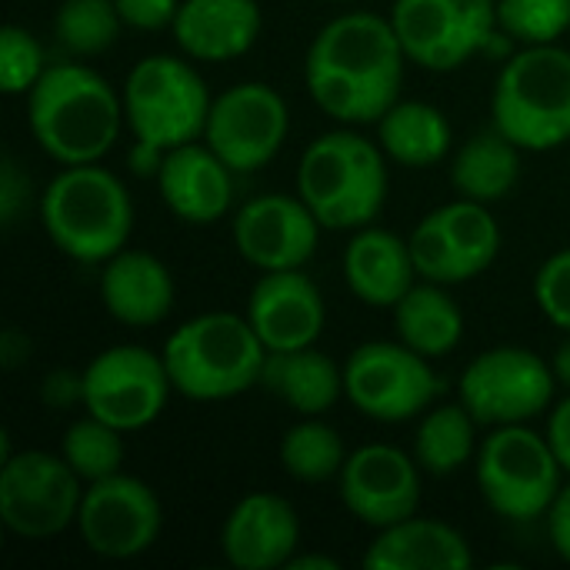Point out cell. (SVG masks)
<instances>
[{"label": "cell", "instance_id": "cell-34", "mask_svg": "<svg viewBox=\"0 0 570 570\" xmlns=\"http://www.w3.org/2000/svg\"><path fill=\"white\" fill-rule=\"evenodd\" d=\"M570 27V0H498V30L524 47L558 43Z\"/></svg>", "mask_w": 570, "mask_h": 570}, {"label": "cell", "instance_id": "cell-41", "mask_svg": "<svg viewBox=\"0 0 570 570\" xmlns=\"http://www.w3.org/2000/svg\"><path fill=\"white\" fill-rule=\"evenodd\" d=\"M548 441H551V448H554V454H558V461H561V468H564V474H570V391L564 401H558L554 407H551V414H548Z\"/></svg>", "mask_w": 570, "mask_h": 570}, {"label": "cell", "instance_id": "cell-21", "mask_svg": "<svg viewBox=\"0 0 570 570\" xmlns=\"http://www.w3.org/2000/svg\"><path fill=\"white\" fill-rule=\"evenodd\" d=\"M100 304L124 327H157L174 311V277L170 267L147 254L124 247L107 264H100Z\"/></svg>", "mask_w": 570, "mask_h": 570}, {"label": "cell", "instance_id": "cell-28", "mask_svg": "<svg viewBox=\"0 0 570 570\" xmlns=\"http://www.w3.org/2000/svg\"><path fill=\"white\" fill-rule=\"evenodd\" d=\"M521 177V147L498 127L464 140L451 160V184L461 197L478 204L504 200Z\"/></svg>", "mask_w": 570, "mask_h": 570}, {"label": "cell", "instance_id": "cell-33", "mask_svg": "<svg viewBox=\"0 0 570 570\" xmlns=\"http://www.w3.org/2000/svg\"><path fill=\"white\" fill-rule=\"evenodd\" d=\"M124 20L114 0H63L53 17L57 40L73 57H97L114 47Z\"/></svg>", "mask_w": 570, "mask_h": 570}, {"label": "cell", "instance_id": "cell-39", "mask_svg": "<svg viewBox=\"0 0 570 570\" xmlns=\"http://www.w3.org/2000/svg\"><path fill=\"white\" fill-rule=\"evenodd\" d=\"M40 401L53 411H70L83 404V371H53L40 384Z\"/></svg>", "mask_w": 570, "mask_h": 570}, {"label": "cell", "instance_id": "cell-36", "mask_svg": "<svg viewBox=\"0 0 570 570\" xmlns=\"http://www.w3.org/2000/svg\"><path fill=\"white\" fill-rule=\"evenodd\" d=\"M534 301L554 327L570 334V247L541 264L534 277Z\"/></svg>", "mask_w": 570, "mask_h": 570}, {"label": "cell", "instance_id": "cell-9", "mask_svg": "<svg viewBox=\"0 0 570 570\" xmlns=\"http://www.w3.org/2000/svg\"><path fill=\"white\" fill-rule=\"evenodd\" d=\"M558 377L551 361L528 347H491L474 357L458 384V401L481 428L531 424L554 407Z\"/></svg>", "mask_w": 570, "mask_h": 570}, {"label": "cell", "instance_id": "cell-16", "mask_svg": "<svg viewBox=\"0 0 570 570\" xmlns=\"http://www.w3.org/2000/svg\"><path fill=\"white\" fill-rule=\"evenodd\" d=\"M421 464L394 444H364L337 478L344 508L367 528H391L421 508Z\"/></svg>", "mask_w": 570, "mask_h": 570}, {"label": "cell", "instance_id": "cell-10", "mask_svg": "<svg viewBox=\"0 0 570 570\" xmlns=\"http://www.w3.org/2000/svg\"><path fill=\"white\" fill-rule=\"evenodd\" d=\"M83 481L50 451L3 454L0 468V518L13 538L50 541L67 528H77Z\"/></svg>", "mask_w": 570, "mask_h": 570}, {"label": "cell", "instance_id": "cell-2", "mask_svg": "<svg viewBox=\"0 0 570 570\" xmlns=\"http://www.w3.org/2000/svg\"><path fill=\"white\" fill-rule=\"evenodd\" d=\"M27 124L37 147L60 167L100 164L127 124L124 97L87 63H50L27 94Z\"/></svg>", "mask_w": 570, "mask_h": 570}, {"label": "cell", "instance_id": "cell-6", "mask_svg": "<svg viewBox=\"0 0 570 570\" xmlns=\"http://www.w3.org/2000/svg\"><path fill=\"white\" fill-rule=\"evenodd\" d=\"M494 127L521 150L548 154L570 140V50L534 43L514 53L491 94Z\"/></svg>", "mask_w": 570, "mask_h": 570}, {"label": "cell", "instance_id": "cell-27", "mask_svg": "<svg viewBox=\"0 0 570 570\" xmlns=\"http://www.w3.org/2000/svg\"><path fill=\"white\" fill-rule=\"evenodd\" d=\"M381 150L404 167H434L454 147V130L444 110L424 100H397L377 120Z\"/></svg>", "mask_w": 570, "mask_h": 570}, {"label": "cell", "instance_id": "cell-40", "mask_svg": "<svg viewBox=\"0 0 570 570\" xmlns=\"http://www.w3.org/2000/svg\"><path fill=\"white\" fill-rule=\"evenodd\" d=\"M548 538H551L558 558L570 564V484L561 488V494L554 498V504L548 511Z\"/></svg>", "mask_w": 570, "mask_h": 570}, {"label": "cell", "instance_id": "cell-44", "mask_svg": "<svg viewBox=\"0 0 570 570\" xmlns=\"http://www.w3.org/2000/svg\"><path fill=\"white\" fill-rule=\"evenodd\" d=\"M287 568H291V570H307V568H314V570H337V568H341V564H337L334 558H327V554H294Z\"/></svg>", "mask_w": 570, "mask_h": 570}, {"label": "cell", "instance_id": "cell-1", "mask_svg": "<svg viewBox=\"0 0 570 570\" xmlns=\"http://www.w3.org/2000/svg\"><path fill=\"white\" fill-rule=\"evenodd\" d=\"M407 53L391 17L341 13L307 47L304 83L311 100L344 127L377 124L397 100Z\"/></svg>", "mask_w": 570, "mask_h": 570}, {"label": "cell", "instance_id": "cell-14", "mask_svg": "<svg viewBox=\"0 0 570 570\" xmlns=\"http://www.w3.org/2000/svg\"><path fill=\"white\" fill-rule=\"evenodd\" d=\"M287 130L291 110L281 90L261 80H244L214 97L204 144L234 174H254L281 154Z\"/></svg>", "mask_w": 570, "mask_h": 570}, {"label": "cell", "instance_id": "cell-18", "mask_svg": "<svg viewBox=\"0 0 570 570\" xmlns=\"http://www.w3.org/2000/svg\"><path fill=\"white\" fill-rule=\"evenodd\" d=\"M247 321L267 351H294L321 341L327 304L321 287L297 271H267L247 297Z\"/></svg>", "mask_w": 570, "mask_h": 570}, {"label": "cell", "instance_id": "cell-23", "mask_svg": "<svg viewBox=\"0 0 570 570\" xmlns=\"http://www.w3.org/2000/svg\"><path fill=\"white\" fill-rule=\"evenodd\" d=\"M361 564L367 570H468L474 564V551L458 528L411 514L381 528Z\"/></svg>", "mask_w": 570, "mask_h": 570}, {"label": "cell", "instance_id": "cell-25", "mask_svg": "<svg viewBox=\"0 0 570 570\" xmlns=\"http://www.w3.org/2000/svg\"><path fill=\"white\" fill-rule=\"evenodd\" d=\"M261 387L301 417H324L344 397V367L317 344L267 351Z\"/></svg>", "mask_w": 570, "mask_h": 570}, {"label": "cell", "instance_id": "cell-26", "mask_svg": "<svg viewBox=\"0 0 570 570\" xmlns=\"http://www.w3.org/2000/svg\"><path fill=\"white\" fill-rule=\"evenodd\" d=\"M391 311L397 341L431 361L451 354L464 337V314L444 284H414Z\"/></svg>", "mask_w": 570, "mask_h": 570}, {"label": "cell", "instance_id": "cell-42", "mask_svg": "<svg viewBox=\"0 0 570 570\" xmlns=\"http://www.w3.org/2000/svg\"><path fill=\"white\" fill-rule=\"evenodd\" d=\"M164 157H167V150H160V147L147 144V140H134L130 150H127V167H130V174H137V177H154V180H157Z\"/></svg>", "mask_w": 570, "mask_h": 570}, {"label": "cell", "instance_id": "cell-35", "mask_svg": "<svg viewBox=\"0 0 570 570\" xmlns=\"http://www.w3.org/2000/svg\"><path fill=\"white\" fill-rule=\"evenodd\" d=\"M47 67L40 40L27 27L7 23L0 30V87L7 97H27Z\"/></svg>", "mask_w": 570, "mask_h": 570}, {"label": "cell", "instance_id": "cell-8", "mask_svg": "<svg viewBox=\"0 0 570 570\" xmlns=\"http://www.w3.org/2000/svg\"><path fill=\"white\" fill-rule=\"evenodd\" d=\"M190 57L150 53L124 80V117L134 140H147L160 150H174L190 140H204L214 94Z\"/></svg>", "mask_w": 570, "mask_h": 570}, {"label": "cell", "instance_id": "cell-30", "mask_svg": "<svg viewBox=\"0 0 570 570\" xmlns=\"http://www.w3.org/2000/svg\"><path fill=\"white\" fill-rule=\"evenodd\" d=\"M454 264H458V274H461V284L481 277L498 250H501V227L494 220V214L488 210V204H478V200H451L438 210H431Z\"/></svg>", "mask_w": 570, "mask_h": 570}, {"label": "cell", "instance_id": "cell-22", "mask_svg": "<svg viewBox=\"0 0 570 570\" xmlns=\"http://www.w3.org/2000/svg\"><path fill=\"white\" fill-rule=\"evenodd\" d=\"M170 30L190 60L227 63L257 43L264 13L257 0H180Z\"/></svg>", "mask_w": 570, "mask_h": 570}, {"label": "cell", "instance_id": "cell-4", "mask_svg": "<svg viewBox=\"0 0 570 570\" xmlns=\"http://www.w3.org/2000/svg\"><path fill=\"white\" fill-rule=\"evenodd\" d=\"M381 144L344 127L307 144L297 167V194L324 230H361L387 200V164Z\"/></svg>", "mask_w": 570, "mask_h": 570}, {"label": "cell", "instance_id": "cell-7", "mask_svg": "<svg viewBox=\"0 0 570 570\" xmlns=\"http://www.w3.org/2000/svg\"><path fill=\"white\" fill-rule=\"evenodd\" d=\"M474 474L484 504L514 524L548 518L554 498L564 488V468L548 434H538L528 424L491 428L474 458Z\"/></svg>", "mask_w": 570, "mask_h": 570}, {"label": "cell", "instance_id": "cell-15", "mask_svg": "<svg viewBox=\"0 0 570 570\" xmlns=\"http://www.w3.org/2000/svg\"><path fill=\"white\" fill-rule=\"evenodd\" d=\"M80 541L104 561H130L147 554L164 531V504L130 474H110L83 488L77 514Z\"/></svg>", "mask_w": 570, "mask_h": 570}, {"label": "cell", "instance_id": "cell-20", "mask_svg": "<svg viewBox=\"0 0 570 570\" xmlns=\"http://www.w3.org/2000/svg\"><path fill=\"white\" fill-rule=\"evenodd\" d=\"M157 187L167 210L194 227L220 220L234 204V170L204 140L167 150Z\"/></svg>", "mask_w": 570, "mask_h": 570}, {"label": "cell", "instance_id": "cell-32", "mask_svg": "<svg viewBox=\"0 0 570 570\" xmlns=\"http://www.w3.org/2000/svg\"><path fill=\"white\" fill-rule=\"evenodd\" d=\"M60 454L83 484L104 481L110 474H120L124 468V431L110 428L94 414H83L67 428Z\"/></svg>", "mask_w": 570, "mask_h": 570}, {"label": "cell", "instance_id": "cell-12", "mask_svg": "<svg viewBox=\"0 0 570 570\" xmlns=\"http://www.w3.org/2000/svg\"><path fill=\"white\" fill-rule=\"evenodd\" d=\"M170 394L174 384L164 354L140 344L107 347L83 367V411L124 434L150 428Z\"/></svg>", "mask_w": 570, "mask_h": 570}, {"label": "cell", "instance_id": "cell-13", "mask_svg": "<svg viewBox=\"0 0 570 570\" xmlns=\"http://www.w3.org/2000/svg\"><path fill=\"white\" fill-rule=\"evenodd\" d=\"M391 23L411 63L448 73L491 43L498 0H394Z\"/></svg>", "mask_w": 570, "mask_h": 570}, {"label": "cell", "instance_id": "cell-5", "mask_svg": "<svg viewBox=\"0 0 570 570\" xmlns=\"http://www.w3.org/2000/svg\"><path fill=\"white\" fill-rule=\"evenodd\" d=\"M164 364L174 394L187 401H230L261 387L267 347L250 327L247 314L210 311L180 324L164 344Z\"/></svg>", "mask_w": 570, "mask_h": 570}, {"label": "cell", "instance_id": "cell-38", "mask_svg": "<svg viewBox=\"0 0 570 570\" xmlns=\"http://www.w3.org/2000/svg\"><path fill=\"white\" fill-rule=\"evenodd\" d=\"M120 10L124 27L134 30H164L174 27V17L180 10V0H114Z\"/></svg>", "mask_w": 570, "mask_h": 570}, {"label": "cell", "instance_id": "cell-37", "mask_svg": "<svg viewBox=\"0 0 570 570\" xmlns=\"http://www.w3.org/2000/svg\"><path fill=\"white\" fill-rule=\"evenodd\" d=\"M30 207V177L13 157L0 160V224L3 230H13L20 217Z\"/></svg>", "mask_w": 570, "mask_h": 570}, {"label": "cell", "instance_id": "cell-31", "mask_svg": "<svg viewBox=\"0 0 570 570\" xmlns=\"http://www.w3.org/2000/svg\"><path fill=\"white\" fill-rule=\"evenodd\" d=\"M281 468L301 484H324L341 478L347 464L344 438L324 417H301L281 438Z\"/></svg>", "mask_w": 570, "mask_h": 570}, {"label": "cell", "instance_id": "cell-17", "mask_svg": "<svg viewBox=\"0 0 570 570\" xmlns=\"http://www.w3.org/2000/svg\"><path fill=\"white\" fill-rule=\"evenodd\" d=\"M321 230V220L301 194H261L247 200L230 224L237 254L261 274L304 267L317 250Z\"/></svg>", "mask_w": 570, "mask_h": 570}, {"label": "cell", "instance_id": "cell-11", "mask_svg": "<svg viewBox=\"0 0 570 570\" xmlns=\"http://www.w3.org/2000/svg\"><path fill=\"white\" fill-rule=\"evenodd\" d=\"M438 394L441 381L431 357L411 351L404 341H367L344 364V397L354 411L381 424L421 417Z\"/></svg>", "mask_w": 570, "mask_h": 570}, {"label": "cell", "instance_id": "cell-19", "mask_svg": "<svg viewBox=\"0 0 570 570\" xmlns=\"http://www.w3.org/2000/svg\"><path fill=\"white\" fill-rule=\"evenodd\" d=\"M301 548V518L281 494H244L224 518L220 551L237 570L287 568Z\"/></svg>", "mask_w": 570, "mask_h": 570}, {"label": "cell", "instance_id": "cell-45", "mask_svg": "<svg viewBox=\"0 0 570 570\" xmlns=\"http://www.w3.org/2000/svg\"><path fill=\"white\" fill-rule=\"evenodd\" d=\"M327 3H351V0H327Z\"/></svg>", "mask_w": 570, "mask_h": 570}, {"label": "cell", "instance_id": "cell-3", "mask_svg": "<svg viewBox=\"0 0 570 570\" xmlns=\"http://www.w3.org/2000/svg\"><path fill=\"white\" fill-rule=\"evenodd\" d=\"M47 240L77 264H107L130 244L134 200L100 164L63 167L37 200Z\"/></svg>", "mask_w": 570, "mask_h": 570}, {"label": "cell", "instance_id": "cell-24", "mask_svg": "<svg viewBox=\"0 0 570 570\" xmlns=\"http://www.w3.org/2000/svg\"><path fill=\"white\" fill-rule=\"evenodd\" d=\"M344 281L367 307H394L417 281L411 244L374 224L354 230L344 250Z\"/></svg>", "mask_w": 570, "mask_h": 570}, {"label": "cell", "instance_id": "cell-43", "mask_svg": "<svg viewBox=\"0 0 570 570\" xmlns=\"http://www.w3.org/2000/svg\"><path fill=\"white\" fill-rule=\"evenodd\" d=\"M551 371L558 377V387L570 391V334L554 347V357H551Z\"/></svg>", "mask_w": 570, "mask_h": 570}, {"label": "cell", "instance_id": "cell-29", "mask_svg": "<svg viewBox=\"0 0 570 570\" xmlns=\"http://www.w3.org/2000/svg\"><path fill=\"white\" fill-rule=\"evenodd\" d=\"M478 421L474 414L458 404H438L421 414L417 434H414V458L424 474L451 478L464 464L478 458Z\"/></svg>", "mask_w": 570, "mask_h": 570}]
</instances>
